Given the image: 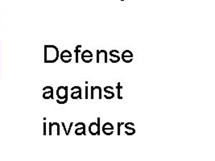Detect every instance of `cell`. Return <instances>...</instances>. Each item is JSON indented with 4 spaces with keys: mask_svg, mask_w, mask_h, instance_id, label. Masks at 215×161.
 <instances>
[{
    "mask_svg": "<svg viewBox=\"0 0 215 161\" xmlns=\"http://www.w3.org/2000/svg\"><path fill=\"white\" fill-rule=\"evenodd\" d=\"M43 90L44 91V93L43 94V98H44V99L48 100L50 99V98H51V99H54L53 89H52V87L46 86L43 89Z\"/></svg>",
    "mask_w": 215,
    "mask_h": 161,
    "instance_id": "11",
    "label": "cell"
},
{
    "mask_svg": "<svg viewBox=\"0 0 215 161\" xmlns=\"http://www.w3.org/2000/svg\"><path fill=\"white\" fill-rule=\"evenodd\" d=\"M81 58L82 60V61L85 62V63H90V62H92L93 58H94L93 52L90 50H85L84 52H81Z\"/></svg>",
    "mask_w": 215,
    "mask_h": 161,
    "instance_id": "6",
    "label": "cell"
},
{
    "mask_svg": "<svg viewBox=\"0 0 215 161\" xmlns=\"http://www.w3.org/2000/svg\"><path fill=\"white\" fill-rule=\"evenodd\" d=\"M121 1H122V2H123V1H124V0H121Z\"/></svg>",
    "mask_w": 215,
    "mask_h": 161,
    "instance_id": "24",
    "label": "cell"
},
{
    "mask_svg": "<svg viewBox=\"0 0 215 161\" xmlns=\"http://www.w3.org/2000/svg\"><path fill=\"white\" fill-rule=\"evenodd\" d=\"M133 56H134V55H133V52H131V51H130V50L127 49L125 50V51H123V53H122L121 59L123 62H125V63H131L133 60Z\"/></svg>",
    "mask_w": 215,
    "mask_h": 161,
    "instance_id": "5",
    "label": "cell"
},
{
    "mask_svg": "<svg viewBox=\"0 0 215 161\" xmlns=\"http://www.w3.org/2000/svg\"><path fill=\"white\" fill-rule=\"evenodd\" d=\"M96 91L98 92V98H99V100H102V90L100 86H96V88H95V86H91L90 98L92 100L94 99V94H95V92H96Z\"/></svg>",
    "mask_w": 215,
    "mask_h": 161,
    "instance_id": "13",
    "label": "cell"
},
{
    "mask_svg": "<svg viewBox=\"0 0 215 161\" xmlns=\"http://www.w3.org/2000/svg\"><path fill=\"white\" fill-rule=\"evenodd\" d=\"M60 57L61 61H63L64 63H69V62L72 61V53L69 50H64L62 51L61 53L60 54Z\"/></svg>",
    "mask_w": 215,
    "mask_h": 161,
    "instance_id": "8",
    "label": "cell"
},
{
    "mask_svg": "<svg viewBox=\"0 0 215 161\" xmlns=\"http://www.w3.org/2000/svg\"><path fill=\"white\" fill-rule=\"evenodd\" d=\"M125 127V128L127 129V130H126L125 131V134H127V135H128V136H130V135H133V134H135V129L133 127H130L129 125H127V123H124V125H123Z\"/></svg>",
    "mask_w": 215,
    "mask_h": 161,
    "instance_id": "14",
    "label": "cell"
},
{
    "mask_svg": "<svg viewBox=\"0 0 215 161\" xmlns=\"http://www.w3.org/2000/svg\"><path fill=\"white\" fill-rule=\"evenodd\" d=\"M103 90L104 92H105V94H104V98H106V100H110L112 99V98H115V94H114V92L112 91V90H113V87L108 85V86L104 87Z\"/></svg>",
    "mask_w": 215,
    "mask_h": 161,
    "instance_id": "12",
    "label": "cell"
},
{
    "mask_svg": "<svg viewBox=\"0 0 215 161\" xmlns=\"http://www.w3.org/2000/svg\"><path fill=\"white\" fill-rule=\"evenodd\" d=\"M71 98L73 100L82 99L81 96V89L80 86H73L71 88Z\"/></svg>",
    "mask_w": 215,
    "mask_h": 161,
    "instance_id": "7",
    "label": "cell"
},
{
    "mask_svg": "<svg viewBox=\"0 0 215 161\" xmlns=\"http://www.w3.org/2000/svg\"><path fill=\"white\" fill-rule=\"evenodd\" d=\"M116 89H117V92H118V99L123 100V96L121 95V90L123 89V86L121 85V83L118 82L117 87H116Z\"/></svg>",
    "mask_w": 215,
    "mask_h": 161,
    "instance_id": "16",
    "label": "cell"
},
{
    "mask_svg": "<svg viewBox=\"0 0 215 161\" xmlns=\"http://www.w3.org/2000/svg\"><path fill=\"white\" fill-rule=\"evenodd\" d=\"M102 132L104 133V134H106V135H111V134H113L114 133V126L112 123H104L103 126H102Z\"/></svg>",
    "mask_w": 215,
    "mask_h": 161,
    "instance_id": "9",
    "label": "cell"
},
{
    "mask_svg": "<svg viewBox=\"0 0 215 161\" xmlns=\"http://www.w3.org/2000/svg\"><path fill=\"white\" fill-rule=\"evenodd\" d=\"M89 98V94H88V86H86V99Z\"/></svg>",
    "mask_w": 215,
    "mask_h": 161,
    "instance_id": "22",
    "label": "cell"
},
{
    "mask_svg": "<svg viewBox=\"0 0 215 161\" xmlns=\"http://www.w3.org/2000/svg\"><path fill=\"white\" fill-rule=\"evenodd\" d=\"M81 45L80 44V45H77L74 49L75 62H76L77 64L79 62V54L81 53Z\"/></svg>",
    "mask_w": 215,
    "mask_h": 161,
    "instance_id": "15",
    "label": "cell"
},
{
    "mask_svg": "<svg viewBox=\"0 0 215 161\" xmlns=\"http://www.w3.org/2000/svg\"><path fill=\"white\" fill-rule=\"evenodd\" d=\"M73 122H71L70 124H69V128H68V134H69V133H70V130H71V129H72V127H73Z\"/></svg>",
    "mask_w": 215,
    "mask_h": 161,
    "instance_id": "20",
    "label": "cell"
},
{
    "mask_svg": "<svg viewBox=\"0 0 215 161\" xmlns=\"http://www.w3.org/2000/svg\"><path fill=\"white\" fill-rule=\"evenodd\" d=\"M98 122H93L89 126V132L91 135H100V118L98 117Z\"/></svg>",
    "mask_w": 215,
    "mask_h": 161,
    "instance_id": "2",
    "label": "cell"
},
{
    "mask_svg": "<svg viewBox=\"0 0 215 161\" xmlns=\"http://www.w3.org/2000/svg\"><path fill=\"white\" fill-rule=\"evenodd\" d=\"M75 134L76 135H86V127L84 123H77L74 125Z\"/></svg>",
    "mask_w": 215,
    "mask_h": 161,
    "instance_id": "4",
    "label": "cell"
},
{
    "mask_svg": "<svg viewBox=\"0 0 215 161\" xmlns=\"http://www.w3.org/2000/svg\"><path fill=\"white\" fill-rule=\"evenodd\" d=\"M124 123H118V135H120L121 134V126H123Z\"/></svg>",
    "mask_w": 215,
    "mask_h": 161,
    "instance_id": "17",
    "label": "cell"
},
{
    "mask_svg": "<svg viewBox=\"0 0 215 161\" xmlns=\"http://www.w3.org/2000/svg\"><path fill=\"white\" fill-rule=\"evenodd\" d=\"M60 57V52L55 45H44V63H55Z\"/></svg>",
    "mask_w": 215,
    "mask_h": 161,
    "instance_id": "1",
    "label": "cell"
},
{
    "mask_svg": "<svg viewBox=\"0 0 215 161\" xmlns=\"http://www.w3.org/2000/svg\"><path fill=\"white\" fill-rule=\"evenodd\" d=\"M56 96L58 100L64 101L68 98V87L67 86H60L56 90Z\"/></svg>",
    "mask_w": 215,
    "mask_h": 161,
    "instance_id": "3",
    "label": "cell"
},
{
    "mask_svg": "<svg viewBox=\"0 0 215 161\" xmlns=\"http://www.w3.org/2000/svg\"><path fill=\"white\" fill-rule=\"evenodd\" d=\"M119 52L118 51V50H111L110 52H109V55L110 56V61L111 62V63L113 64H116L118 63V62L121 60V57L119 56Z\"/></svg>",
    "mask_w": 215,
    "mask_h": 161,
    "instance_id": "10",
    "label": "cell"
},
{
    "mask_svg": "<svg viewBox=\"0 0 215 161\" xmlns=\"http://www.w3.org/2000/svg\"><path fill=\"white\" fill-rule=\"evenodd\" d=\"M56 102H57L58 104H61V105H64V104L67 103L68 102V98L66 100H64V101H60V100H56Z\"/></svg>",
    "mask_w": 215,
    "mask_h": 161,
    "instance_id": "19",
    "label": "cell"
},
{
    "mask_svg": "<svg viewBox=\"0 0 215 161\" xmlns=\"http://www.w3.org/2000/svg\"><path fill=\"white\" fill-rule=\"evenodd\" d=\"M61 125L63 126V128H64V130H65V132H66V135H69V134H68V130H67V129H66V124H65V123H62Z\"/></svg>",
    "mask_w": 215,
    "mask_h": 161,
    "instance_id": "21",
    "label": "cell"
},
{
    "mask_svg": "<svg viewBox=\"0 0 215 161\" xmlns=\"http://www.w3.org/2000/svg\"><path fill=\"white\" fill-rule=\"evenodd\" d=\"M49 134H52V123H49Z\"/></svg>",
    "mask_w": 215,
    "mask_h": 161,
    "instance_id": "23",
    "label": "cell"
},
{
    "mask_svg": "<svg viewBox=\"0 0 215 161\" xmlns=\"http://www.w3.org/2000/svg\"><path fill=\"white\" fill-rule=\"evenodd\" d=\"M52 125H54V126H56V129H57V135H60V134H61V130H60V124L57 123H52Z\"/></svg>",
    "mask_w": 215,
    "mask_h": 161,
    "instance_id": "18",
    "label": "cell"
}]
</instances>
